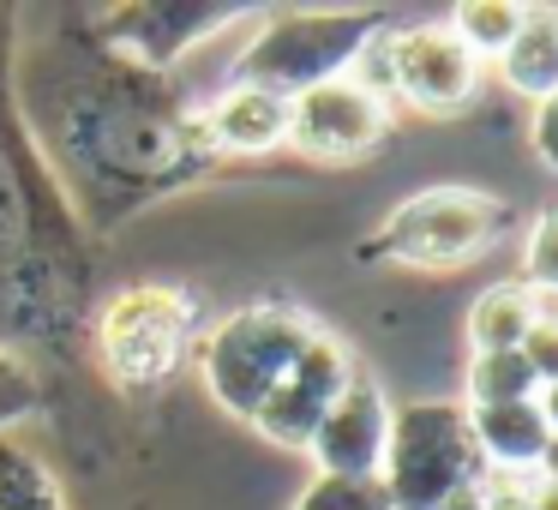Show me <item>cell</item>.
I'll use <instances>...</instances> for the list:
<instances>
[{"label": "cell", "instance_id": "cell-1", "mask_svg": "<svg viewBox=\"0 0 558 510\" xmlns=\"http://www.w3.org/2000/svg\"><path fill=\"white\" fill-rule=\"evenodd\" d=\"M13 90L85 234H114L138 210L186 193L217 169L198 102L174 85V73L121 61L90 31H73V42L31 66V78Z\"/></svg>", "mask_w": 558, "mask_h": 510}, {"label": "cell", "instance_id": "cell-2", "mask_svg": "<svg viewBox=\"0 0 558 510\" xmlns=\"http://www.w3.org/2000/svg\"><path fill=\"white\" fill-rule=\"evenodd\" d=\"M13 85V37L0 13V330L73 354L78 342H90L97 318L90 234L43 162Z\"/></svg>", "mask_w": 558, "mask_h": 510}, {"label": "cell", "instance_id": "cell-3", "mask_svg": "<svg viewBox=\"0 0 558 510\" xmlns=\"http://www.w3.org/2000/svg\"><path fill=\"white\" fill-rule=\"evenodd\" d=\"M390 25L397 19L385 7H270L253 13V37L229 66V85H258L294 102L301 90L354 73Z\"/></svg>", "mask_w": 558, "mask_h": 510}, {"label": "cell", "instance_id": "cell-4", "mask_svg": "<svg viewBox=\"0 0 558 510\" xmlns=\"http://www.w3.org/2000/svg\"><path fill=\"white\" fill-rule=\"evenodd\" d=\"M510 205L481 186H421L414 198H402L385 222L361 241V265H397L421 270V277H450L469 270L505 241Z\"/></svg>", "mask_w": 558, "mask_h": 510}, {"label": "cell", "instance_id": "cell-5", "mask_svg": "<svg viewBox=\"0 0 558 510\" xmlns=\"http://www.w3.org/2000/svg\"><path fill=\"white\" fill-rule=\"evenodd\" d=\"M318 318L301 313V306H282V301H258L229 313L222 325L205 330L198 342V378H205L210 402H217L229 421L253 426L258 409L270 402V390L282 385L301 349L318 337Z\"/></svg>", "mask_w": 558, "mask_h": 510}, {"label": "cell", "instance_id": "cell-6", "mask_svg": "<svg viewBox=\"0 0 558 510\" xmlns=\"http://www.w3.org/2000/svg\"><path fill=\"white\" fill-rule=\"evenodd\" d=\"M193 325H198L193 289L145 277V282L114 289L97 306V318H90V349H97V361H102L114 390L145 397V390H162L181 373L186 349H193Z\"/></svg>", "mask_w": 558, "mask_h": 510}, {"label": "cell", "instance_id": "cell-7", "mask_svg": "<svg viewBox=\"0 0 558 510\" xmlns=\"http://www.w3.org/2000/svg\"><path fill=\"white\" fill-rule=\"evenodd\" d=\"M481 450L469 433L462 402H402L390 409V445L378 462L390 510H457L469 486L481 481Z\"/></svg>", "mask_w": 558, "mask_h": 510}, {"label": "cell", "instance_id": "cell-8", "mask_svg": "<svg viewBox=\"0 0 558 510\" xmlns=\"http://www.w3.org/2000/svg\"><path fill=\"white\" fill-rule=\"evenodd\" d=\"M481 66L450 25H390L373 49L361 54L354 78L385 90L390 102H409L414 114H457L481 90Z\"/></svg>", "mask_w": 558, "mask_h": 510}, {"label": "cell", "instance_id": "cell-9", "mask_svg": "<svg viewBox=\"0 0 558 510\" xmlns=\"http://www.w3.org/2000/svg\"><path fill=\"white\" fill-rule=\"evenodd\" d=\"M229 25H253V7L241 0H121V7L85 13L90 37L145 73H174L198 42H210Z\"/></svg>", "mask_w": 558, "mask_h": 510}, {"label": "cell", "instance_id": "cell-10", "mask_svg": "<svg viewBox=\"0 0 558 510\" xmlns=\"http://www.w3.org/2000/svg\"><path fill=\"white\" fill-rule=\"evenodd\" d=\"M397 133V102L366 78L342 73L289 102V145L313 162H354Z\"/></svg>", "mask_w": 558, "mask_h": 510}, {"label": "cell", "instance_id": "cell-11", "mask_svg": "<svg viewBox=\"0 0 558 510\" xmlns=\"http://www.w3.org/2000/svg\"><path fill=\"white\" fill-rule=\"evenodd\" d=\"M354 354H349V342L337 337V330H318L313 342L301 349V361L282 373V385L270 390V402L258 409V421H253V433H265L270 445H282V450H306V438L318 433V421L330 414V402L342 397V385L354 378Z\"/></svg>", "mask_w": 558, "mask_h": 510}, {"label": "cell", "instance_id": "cell-12", "mask_svg": "<svg viewBox=\"0 0 558 510\" xmlns=\"http://www.w3.org/2000/svg\"><path fill=\"white\" fill-rule=\"evenodd\" d=\"M385 445H390V397L366 366H354L342 397L330 402L318 433L306 438V457H313L318 474H378Z\"/></svg>", "mask_w": 558, "mask_h": 510}, {"label": "cell", "instance_id": "cell-13", "mask_svg": "<svg viewBox=\"0 0 558 510\" xmlns=\"http://www.w3.org/2000/svg\"><path fill=\"white\" fill-rule=\"evenodd\" d=\"M198 126L205 145L222 157H265V150L289 145V97L258 85H222L210 102H198Z\"/></svg>", "mask_w": 558, "mask_h": 510}, {"label": "cell", "instance_id": "cell-14", "mask_svg": "<svg viewBox=\"0 0 558 510\" xmlns=\"http://www.w3.org/2000/svg\"><path fill=\"white\" fill-rule=\"evenodd\" d=\"M469 433L486 469L510 474H541V457L553 450V426L541 421V409L529 402H493V409H469Z\"/></svg>", "mask_w": 558, "mask_h": 510}, {"label": "cell", "instance_id": "cell-15", "mask_svg": "<svg viewBox=\"0 0 558 510\" xmlns=\"http://www.w3.org/2000/svg\"><path fill=\"white\" fill-rule=\"evenodd\" d=\"M498 78H505L517 97L546 102L558 90V7H522L517 37L498 54Z\"/></svg>", "mask_w": 558, "mask_h": 510}, {"label": "cell", "instance_id": "cell-16", "mask_svg": "<svg viewBox=\"0 0 558 510\" xmlns=\"http://www.w3.org/2000/svg\"><path fill=\"white\" fill-rule=\"evenodd\" d=\"M541 325V306L522 282H498L469 306V349L474 354H517Z\"/></svg>", "mask_w": 558, "mask_h": 510}, {"label": "cell", "instance_id": "cell-17", "mask_svg": "<svg viewBox=\"0 0 558 510\" xmlns=\"http://www.w3.org/2000/svg\"><path fill=\"white\" fill-rule=\"evenodd\" d=\"M0 510H66L61 474L13 433H0Z\"/></svg>", "mask_w": 558, "mask_h": 510}, {"label": "cell", "instance_id": "cell-18", "mask_svg": "<svg viewBox=\"0 0 558 510\" xmlns=\"http://www.w3.org/2000/svg\"><path fill=\"white\" fill-rule=\"evenodd\" d=\"M445 25H450V37H457L474 61H498L505 42L517 37V25H522V7H517V0H462Z\"/></svg>", "mask_w": 558, "mask_h": 510}, {"label": "cell", "instance_id": "cell-19", "mask_svg": "<svg viewBox=\"0 0 558 510\" xmlns=\"http://www.w3.org/2000/svg\"><path fill=\"white\" fill-rule=\"evenodd\" d=\"M541 390V373L517 354H474L469 361V409H493V402H529Z\"/></svg>", "mask_w": 558, "mask_h": 510}, {"label": "cell", "instance_id": "cell-20", "mask_svg": "<svg viewBox=\"0 0 558 510\" xmlns=\"http://www.w3.org/2000/svg\"><path fill=\"white\" fill-rule=\"evenodd\" d=\"M294 510H390L378 474H313Z\"/></svg>", "mask_w": 558, "mask_h": 510}, {"label": "cell", "instance_id": "cell-21", "mask_svg": "<svg viewBox=\"0 0 558 510\" xmlns=\"http://www.w3.org/2000/svg\"><path fill=\"white\" fill-rule=\"evenodd\" d=\"M43 409V373L13 349V342H0V433H13L19 421Z\"/></svg>", "mask_w": 558, "mask_h": 510}, {"label": "cell", "instance_id": "cell-22", "mask_svg": "<svg viewBox=\"0 0 558 510\" xmlns=\"http://www.w3.org/2000/svg\"><path fill=\"white\" fill-rule=\"evenodd\" d=\"M522 289L534 294H558V205L541 210L522 246Z\"/></svg>", "mask_w": 558, "mask_h": 510}, {"label": "cell", "instance_id": "cell-23", "mask_svg": "<svg viewBox=\"0 0 558 510\" xmlns=\"http://www.w3.org/2000/svg\"><path fill=\"white\" fill-rule=\"evenodd\" d=\"M534 157L558 174V90L546 102H534Z\"/></svg>", "mask_w": 558, "mask_h": 510}, {"label": "cell", "instance_id": "cell-24", "mask_svg": "<svg viewBox=\"0 0 558 510\" xmlns=\"http://www.w3.org/2000/svg\"><path fill=\"white\" fill-rule=\"evenodd\" d=\"M522 361L541 373V385H546V378H558V325H546V318H541V325H534V337L522 342Z\"/></svg>", "mask_w": 558, "mask_h": 510}, {"label": "cell", "instance_id": "cell-25", "mask_svg": "<svg viewBox=\"0 0 558 510\" xmlns=\"http://www.w3.org/2000/svg\"><path fill=\"white\" fill-rule=\"evenodd\" d=\"M534 409H541V421L553 426V438H558V378H546V385L534 390Z\"/></svg>", "mask_w": 558, "mask_h": 510}, {"label": "cell", "instance_id": "cell-26", "mask_svg": "<svg viewBox=\"0 0 558 510\" xmlns=\"http://www.w3.org/2000/svg\"><path fill=\"white\" fill-rule=\"evenodd\" d=\"M529 510H558V481H553V474H534V498H529Z\"/></svg>", "mask_w": 558, "mask_h": 510}]
</instances>
